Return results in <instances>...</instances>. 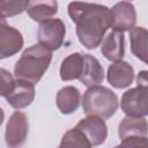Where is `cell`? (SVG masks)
Returning <instances> with one entry per match:
<instances>
[{"label": "cell", "instance_id": "cell-7", "mask_svg": "<svg viewBox=\"0 0 148 148\" xmlns=\"http://www.w3.org/2000/svg\"><path fill=\"white\" fill-rule=\"evenodd\" d=\"M111 28L117 31H130L135 27L136 12L130 1H120L110 9Z\"/></svg>", "mask_w": 148, "mask_h": 148}, {"label": "cell", "instance_id": "cell-4", "mask_svg": "<svg viewBox=\"0 0 148 148\" xmlns=\"http://www.w3.org/2000/svg\"><path fill=\"white\" fill-rule=\"evenodd\" d=\"M120 106L127 116H148V71L138 74L136 87L124 92Z\"/></svg>", "mask_w": 148, "mask_h": 148}, {"label": "cell", "instance_id": "cell-21", "mask_svg": "<svg viewBox=\"0 0 148 148\" xmlns=\"http://www.w3.org/2000/svg\"><path fill=\"white\" fill-rule=\"evenodd\" d=\"M0 77H1V84H0V95L6 97L8 94H10L15 87L16 81L14 80L13 75L5 68L0 69Z\"/></svg>", "mask_w": 148, "mask_h": 148}, {"label": "cell", "instance_id": "cell-9", "mask_svg": "<svg viewBox=\"0 0 148 148\" xmlns=\"http://www.w3.org/2000/svg\"><path fill=\"white\" fill-rule=\"evenodd\" d=\"M76 127H79L84 133L91 147L102 145L108 136L106 124L103 118L97 116H87L77 123Z\"/></svg>", "mask_w": 148, "mask_h": 148}, {"label": "cell", "instance_id": "cell-14", "mask_svg": "<svg viewBox=\"0 0 148 148\" xmlns=\"http://www.w3.org/2000/svg\"><path fill=\"white\" fill-rule=\"evenodd\" d=\"M118 135L120 140L128 136H146L148 135V121L145 117L126 114L118 126Z\"/></svg>", "mask_w": 148, "mask_h": 148}, {"label": "cell", "instance_id": "cell-10", "mask_svg": "<svg viewBox=\"0 0 148 148\" xmlns=\"http://www.w3.org/2000/svg\"><path fill=\"white\" fill-rule=\"evenodd\" d=\"M5 98L12 108L18 110L24 109L29 106L35 99V84L25 80L16 79L13 91Z\"/></svg>", "mask_w": 148, "mask_h": 148}, {"label": "cell", "instance_id": "cell-20", "mask_svg": "<svg viewBox=\"0 0 148 148\" xmlns=\"http://www.w3.org/2000/svg\"><path fill=\"white\" fill-rule=\"evenodd\" d=\"M30 0H0L1 17H13L28 9Z\"/></svg>", "mask_w": 148, "mask_h": 148}, {"label": "cell", "instance_id": "cell-5", "mask_svg": "<svg viewBox=\"0 0 148 148\" xmlns=\"http://www.w3.org/2000/svg\"><path fill=\"white\" fill-rule=\"evenodd\" d=\"M66 27L60 18H50L40 23L38 29V42L51 51L58 50L65 38Z\"/></svg>", "mask_w": 148, "mask_h": 148}, {"label": "cell", "instance_id": "cell-2", "mask_svg": "<svg viewBox=\"0 0 148 148\" xmlns=\"http://www.w3.org/2000/svg\"><path fill=\"white\" fill-rule=\"evenodd\" d=\"M52 60V51L42 44H35L22 53L14 67L16 79L38 83L47 71Z\"/></svg>", "mask_w": 148, "mask_h": 148}, {"label": "cell", "instance_id": "cell-19", "mask_svg": "<svg viewBox=\"0 0 148 148\" xmlns=\"http://www.w3.org/2000/svg\"><path fill=\"white\" fill-rule=\"evenodd\" d=\"M60 147H80V148H90L91 145L84 133L79 128L74 127L67 131L59 145Z\"/></svg>", "mask_w": 148, "mask_h": 148}, {"label": "cell", "instance_id": "cell-12", "mask_svg": "<svg viewBox=\"0 0 148 148\" xmlns=\"http://www.w3.org/2000/svg\"><path fill=\"white\" fill-rule=\"evenodd\" d=\"M101 51L110 61H119L125 54V36L123 31L113 30L104 38Z\"/></svg>", "mask_w": 148, "mask_h": 148}, {"label": "cell", "instance_id": "cell-15", "mask_svg": "<svg viewBox=\"0 0 148 148\" xmlns=\"http://www.w3.org/2000/svg\"><path fill=\"white\" fill-rule=\"evenodd\" d=\"M84 86H98L104 80V71L99 61L91 54H84V65L82 74L79 79Z\"/></svg>", "mask_w": 148, "mask_h": 148}, {"label": "cell", "instance_id": "cell-13", "mask_svg": "<svg viewBox=\"0 0 148 148\" xmlns=\"http://www.w3.org/2000/svg\"><path fill=\"white\" fill-rule=\"evenodd\" d=\"M56 103L62 114H71L75 112L81 103V94L74 86H66L57 92Z\"/></svg>", "mask_w": 148, "mask_h": 148}, {"label": "cell", "instance_id": "cell-8", "mask_svg": "<svg viewBox=\"0 0 148 148\" xmlns=\"http://www.w3.org/2000/svg\"><path fill=\"white\" fill-rule=\"evenodd\" d=\"M23 46V37L22 34L6 24L5 18L1 17L0 24V58L5 59L17 53Z\"/></svg>", "mask_w": 148, "mask_h": 148}, {"label": "cell", "instance_id": "cell-3", "mask_svg": "<svg viewBox=\"0 0 148 148\" xmlns=\"http://www.w3.org/2000/svg\"><path fill=\"white\" fill-rule=\"evenodd\" d=\"M117 95L103 86L89 87L82 98V108L87 116H97L103 119L111 118L118 110Z\"/></svg>", "mask_w": 148, "mask_h": 148}, {"label": "cell", "instance_id": "cell-16", "mask_svg": "<svg viewBox=\"0 0 148 148\" xmlns=\"http://www.w3.org/2000/svg\"><path fill=\"white\" fill-rule=\"evenodd\" d=\"M28 15L35 22H44L58 13L57 0H30L27 9Z\"/></svg>", "mask_w": 148, "mask_h": 148}, {"label": "cell", "instance_id": "cell-6", "mask_svg": "<svg viewBox=\"0 0 148 148\" xmlns=\"http://www.w3.org/2000/svg\"><path fill=\"white\" fill-rule=\"evenodd\" d=\"M28 132L29 120L27 114L21 111H15L14 113H12L6 125V145L12 148L22 146L27 140Z\"/></svg>", "mask_w": 148, "mask_h": 148}, {"label": "cell", "instance_id": "cell-11", "mask_svg": "<svg viewBox=\"0 0 148 148\" xmlns=\"http://www.w3.org/2000/svg\"><path fill=\"white\" fill-rule=\"evenodd\" d=\"M106 77L112 87L117 89L127 88L134 80V69L128 62L119 60L109 66Z\"/></svg>", "mask_w": 148, "mask_h": 148}, {"label": "cell", "instance_id": "cell-1", "mask_svg": "<svg viewBox=\"0 0 148 148\" xmlns=\"http://www.w3.org/2000/svg\"><path fill=\"white\" fill-rule=\"evenodd\" d=\"M68 15L76 24L80 43L88 50H94L102 43L105 32L111 28L110 9L106 6L73 1L68 5Z\"/></svg>", "mask_w": 148, "mask_h": 148}, {"label": "cell", "instance_id": "cell-17", "mask_svg": "<svg viewBox=\"0 0 148 148\" xmlns=\"http://www.w3.org/2000/svg\"><path fill=\"white\" fill-rule=\"evenodd\" d=\"M84 65V54L79 52L67 56L60 66V77L62 81H72L80 79Z\"/></svg>", "mask_w": 148, "mask_h": 148}, {"label": "cell", "instance_id": "cell-22", "mask_svg": "<svg viewBox=\"0 0 148 148\" xmlns=\"http://www.w3.org/2000/svg\"><path fill=\"white\" fill-rule=\"evenodd\" d=\"M121 147H148V136H128L121 140Z\"/></svg>", "mask_w": 148, "mask_h": 148}, {"label": "cell", "instance_id": "cell-18", "mask_svg": "<svg viewBox=\"0 0 148 148\" xmlns=\"http://www.w3.org/2000/svg\"><path fill=\"white\" fill-rule=\"evenodd\" d=\"M132 53L148 65V30L143 27H134L130 32Z\"/></svg>", "mask_w": 148, "mask_h": 148}]
</instances>
